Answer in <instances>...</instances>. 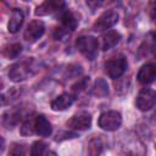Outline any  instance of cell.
Instances as JSON below:
<instances>
[{"mask_svg":"<svg viewBox=\"0 0 156 156\" xmlns=\"http://www.w3.org/2000/svg\"><path fill=\"white\" fill-rule=\"evenodd\" d=\"M76 46L88 60H94L98 55V51H99L98 39L91 37V35L79 37L76 41Z\"/></svg>","mask_w":156,"mask_h":156,"instance_id":"1","label":"cell"},{"mask_svg":"<svg viewBox=\"0 0 156 156\" xmlns=\"http://www.w3.org/2000/svg\"><path fill=\"white\" fill-rule=\"evenodd\" d=\"M122 124V116L117 111H107L99 117V127L104 130H117Z\"/></svg>","mask_w":156,"mask_h":156,"instance_id":"2","label":"cell"},{"mask_svg":"<svg viewBox=\"0 0 156 156\" xmlns=\"http://www.w3.org/2000/svg\"><path fill=\"white\" fill-rule=\"evenodd\" d=\"M127 69V60L123 55H116L106 62V72L112 79L119 78Z\"/></svg>","mask_w":156,"mask_h":156,"instance_id":"3","label":"cell"},{"mask_svg":"<svg viewBox=\"0 0 156 156\" xmlns=\"http://www.w3.org/2000/svg\"><path fill=\"white\" fill-rule=\"evenodd\" d=\"M30 69H32V60H24V61L15 63L10 68L9 77L13 82L24 80L30 74Z\"/></svg>","mask_w":156,"mask_h":156,"instance_id":"4","label":"cell"},{"mask_svg":"<svg viewBox=\"0 0 156 156\" xmlns=\"http://www.w3.org/2000/svg\"><path fill=\"white\" fill-rule=\"evenodd\" d=\"M117 22H118V13L113 10H107L96 20L93 28L96 32H104L113 27Z\"/></svg>","mask_w":156,"mask_h":156,"instance_id":"5","label":"cell"},{"mask_svg":"<svg viewBox=\"0 0 156 156\" xmlns=\"http://www.w3.org/2000/svg\"><path fill=\"white\" fill-rule=\"evenodd\" d=\"M135 104L140 111H149L156 104V93L151 89H143L138 94Z\"/></svg>","mask_w":156,"mask_h":156,"instance_id":"6","label":"cell"},{"mask_svg":"<svg viewBox=\"0 0 156 156\" xmlns=\"http://www.w3.org/2000/svg\"><path fill=\"white\" fill-rule=\"evenodd\" d=\"M68 128L74 130H85L89 129L91 126V116L88 112H78L74 116L71 117V119L67 122Z\"/></svg>","mask_w":156,"mask_h":156,"instance_id":"7","label":"cell"},{"mask_svg":"<svg viewBox=\"0 0 156 156\" xmlns=\"http://www.w3.org/2000/svg\"><path fill=\"white\" fill-rule=\"evenodd\" d=\"M44 30H45V27H44V23L39 20H33L29 22V24L27 26L26 30H24V39L28 43H34L37 41L43 34H44Z\"/></svg>","mask_w":156,"mask_h":156,"instance_id":"8","label":"cell"},{"mask_svg":"<svg viewBox=\"0 0 156 156\" xmlns=\"http://www.w3.org/2000/svg\"><path fill=\"white\" fill-rule=\"evenodd\" d=\"M65 6V2L61 0H48L44 1L41 5H39L35 10L37 16H46L56 12L57 10H61Z\"/></svg>","mask_w":156,"mask_h":156,"instance_id":"9","label":"cell"},{"mask_svg":"<svg viewBox=\"0 0 156 156\" xmlns=\"http://www.w3.org/2000/svg\"><path fill=\"white\" fill-rule=\"evenodd\" d=\"M156 78V66L151 63H146L141 66V68L138 72V80L141 84H149L154 82Z\"/></svg>","mask_w":156,"mask_h":156,"instance_id":"10","label":"cell"},{"mask_svg":"<svg viewBox=\"0 0 156 156\" xmlns=\"http://www.w3.org/2000/svg\"><path fill=\"white\" fill-rule=\"evenodd\" d=\"M51 124L50 122L46 119L45 116L39 115L35 117L34 121V132L41 136H49L51 134Z\"/></svg>","mask_w":156,"mask_h":156,"instance_id":"11","label":"cell"},{"mask_svg":"<svg viewBox=\"0 0 156 156\" xmlns=\"http://www.w3.org/2000/svg\"><path fill=\"white\" fill-rule=\"evenodd\" d=\"M121 40V34L117 30H107L106 33H104L102 38H101V46L102 50H110L111 48L116 46Z\"/></svg>","mask_w":156,"mask_h":156,"instance_id":"12","label":"cell"},{"mask_svg":"<svg viewBox=\"0 0 156 156\" xmlns=\"http://www.w3.org/2000/svg\"><path fill=\"white\" fill-rule=\"evenodd\" d=\"M73 101H74V98H73L71 94L65 93V94L58 95L55 100H52V102H51V108H52L54 111H63V110H66L67 107H69V106L73 104Z\"/></svg>","mask_w":156,"mask_h":156,"instance_id":"13","label":"cell"},{"mask_svg":"<svg viewBox=\"0 0 156 156\" xmlns=\"http://www.w3.org/2000/svg\"><path fill=\"white\" fill-rule=\"evenodd\" d=\"M23 23V13L21 10H13L11 16H10V20H9V24H7V28H9V32L10 33H16L20 27L22 26Z\"/></svg>","mask_w":156,"mask_h":156,"instance_id":"14","label":"cell"},{"mask_svg":"<svg viewBox=\"0 0 156 156\" xmlns=\"http://www.w3.org/2000/svg\"><path fill=\"white\" fill-rule=\"evenodd\" d=\"M61 22H62V24H63V27H65L66 29L73 30V29H76V27H77V24H78V18H77V16H76L73 12L67 11V12H65V13L62 15Z\"/></svg>","mask_w":156,"mask_h":156,"instance_id":"15","label":"cell"},{"mask_svg":"<svg viewBox=\"0 0 156 156\" xmlns=\"http://www.w3.org/2000/svg\"><path fill=\"white\" fill-rule=\"evenodd\" d=\"M22 51V45L20 43H12V44H9L4 48V56L6 58H16Z\"/></svg>","mask_w":156,"mask_h":156,"instance_id":"16","label":"cell"},{"mask_svg":"<svg viewBox=\"0 0 156 156\" xmlns=\"http://www.w3.org/2000/svg\"><path fill=\"white\" fill-rule=\"evenodd\" d=\"M18 119H20L18 113H17L16 111H13V110L5 112L4 116H2V123H4V126H5L6 128H12V127H15V126L17 124Z\"/></svg>","mask_w":156,"mask_h":156,"instance_id":"17","label":"cell"},{"mask_svg":"<svg viewBox=\"0 0 156 156\" xmlns=\"http://www.w3.org/2000/svg\"><path fill=\"white\" fill-rule=\"evenodd\" d=\"M93 94L96 95V96H105L108 94V87L106 84V82L104 79H98L95 82V85H94V89H93Z\"/></svg>","mask_w":156,"mask_h":156,"instance_id":"18","label":"cell"},{"mask_svg":"<svg viewBox=\"0 0 156 156\" xmlns=\"http://www.w3.org/2000/svg\"><path fill=\"white\" fill-rule=\"evenodd\" d=\"M101 149H102V143H101V139L100 138H94V139L90 140L89 147H88L90 156H98L100 154Z\"/></svg>","mask_w":156,"mask_h":156,"instance_id":"19","label":"cell"},{"mask_svg":"<svg viewBox=\"0 0 156 156\" xmlns=\"http://www.w3.org/2000/svg\"><path fill=\"white\" fill-rule=\"evenodd\" d=\"M34 121L35 118H32L30 116L27 117V119L23 122L22 127H21V133L23 135H30L34 130Z\"/></svg>","mask_w":156,"mask_h":156,"instance_id":"20","label":"cell"},{"mask_svg":"<svg viewBox=\"0 0 156 156\" xmlns=\"http://www.w3.org/2000/svg\"><path fill=\"white\" fill-rule=\"evenodd\" d=\"M9 156H24V146L18 143H13L10 146Z\"/></svg>","mask_w":156,"mask_h":156,"instance_id":"21","label":"cell"},{"mask_svg":"<svg viewBox=\"0 0 156 156\" xmlns=\"http://www.w3.org/2000/svg\"><path fill=\"white\" fill-rule=\"evenodd\" d=\"M45 151V144L43 141H35L32 145V156H43Z\"/></svg>","mask_w":156,"mask_h":156,"instance_id":"22","label":"cell"},{"mask_svg":"<svg viewBox=\"0 0 156 156\" xmlns=\"http://www.w3.org/2000/svg\"><path fill=\"white\" fill-rule=\"evenodd\" d=\"M151 11H150V13H151V18L156 22V1H154L152 4H151V9H150Z\"/></svg>","mask_w":156,"mask_h":156,"instance_id":"23","label":"cell"},{"mask_svg":"<svg viewBox=\"0 0 156 156\" xmlns=\"http://www.w3.org/2000/svg\"><path fill=\"white\" fill-rule=\"evenodd\" d=\"M43 156H57V155H56V152H54V151H45Z\"/></svg>","mask_w":156,"mask_h":156,"instance_id":"24","label":"cell"},{"mask_svg":"<svg viewBox=\"0 0 156 156\" xmlns=\"http://www.w3.org/2000/svg\"><path fill=\"white\" fill-rule=\"evenodd\" d=\"M152 37H154V40H155V41H156V32H155V33H154V34H152Z\"/></svg>","mask_w":156,"mask_h":156,"instance_id":"25","label":"cell"},{"mask_svg":"<svg viewBox=\"0 0 156 156\" xmlns=\"http://www.w3.org/2000/svg\"><path fill=\"white\" fill-rule=\"evenodd\" d=\"M154 119H155V121H156V112H155V113H154Z\"/></svg>","mask_w":156,"mask_h":156,"instance_id":"26","label":"cell"},{"mask_svg":"<svg viewBox=\"0 0 156 156\" xmlns=\"http://www.w3.org/2000/svg\"><path fill=\"white\" fill-rule=\"evenodd\" d=\"M155 60H156V57H155Z\"/></svg>","mask_w":156,"mask_h":156,"instance_id":"27","label":"cell"}]
</instances>
